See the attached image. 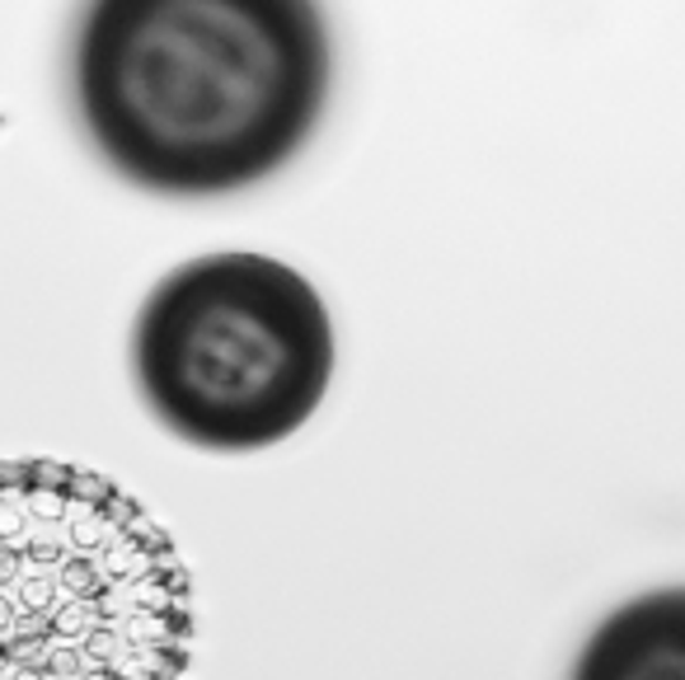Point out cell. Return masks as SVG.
Listing matches in <instances>:
<instances>
[{
	"label": "cell",
	"mask_w": 685,
	"mask_h": 680,
	"mask_svg": "<svg viewBox=\"0 0 685 680\" xmlns=\"http://www.w3.org/2000/svg\"><path fill=\"white\" fill-rule=\"evenodd\" d=\"M71 75L108 169L146 193L217 197L301 155L334 43L320 0H85Z\"/></svg>",
	"instance_id": "obj_1"
},
{
	"label": "cell",
	"mask_w": 685,
	"mask_h": 680,
	"mask_svg": "<svg viewBox=\"0 0 685 680\" xmlns=\"http://www.w3.org/2000/svg\"><path fill=\"white\" fill-rule=\"evenodd\" d=\"M193 577L169 530L66 460H0V680H184Z\"/></svg>",
	"instance_id": "obj_2"
},
{
	"label": "cell",
	"mask_w": 685,
	"mask_h": 680,
	"mask_svg": "<svg viewBox=\"0 0 685 680\" xmlns=\"http://www.w3.org/2000/svg\"><path fill=\"white\" fill-rule=\"evenodd\" d=\"M146 409L203 451H263L310 423L334 380L320 291L268 254H207L146 296L132 333Z\"/></svg>",
	"instance_id": "obj_3"
},
{
	"label": "cell",
	"mask_w": 685,
	"mask_h": 680,
	"mask_svg": "<svg viewBox=\"0 0 685 680\" xmlns=\"http://www.w3.org/2000/svg\"><path fill=\"white\" fill-rule=\"evenodd\" d=\"M569 680H685V587L615 606L582 643Z\"/></svg>",
	"instance_id": "obj_4"
}]
</instances>
